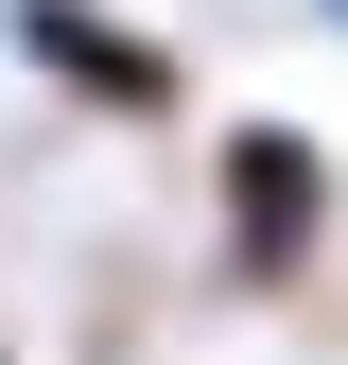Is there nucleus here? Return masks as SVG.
Instances as JSON below:
<instances>
[{"mask_svg":"<svg viewBox=\"0 0 348 365\" xmlns=\"http://www.w3.org/2000/svg\"><path fill=\"white\" fill-rule=\"evenodd\" d=\"M331 140L314 122H227L209 140V226H227V296H296L331 261Z\"/></svg>","mask_w":348,"mask_h":365,"instance_id":"nucleus-1","label":"nucleus"},{"mask_svg":"<svg viewBox=\"0 0 348 365\" xmlns=\"http://www.w3.org/2000/svg\"><path fill=\"white\" fill-rule=\"evenodd\" d=\"M0 53L53 87V105H87V122H174L192 105L174 35H140L122 0H0Z\"/></svg>","mask_w":348,"mask_h":365,"instance_id":"nucleus-2","label":"nucleus"},{"mask_svg":"<svg viewBox=\"0 0 348 365\" xmlns=\"http://www.w3.org/2000/svg\"><path fill=\"white\" fill-rule=\"evenodd\" d=\"M314 18H331V35H348V0H314Z\"/></svg>","mask_w":348,"mask_h":365,"instance_id":"nucleus-3","label":"nucleus"},{"mask_svg":"<svg viewBox=\"0 0 348 365\" xmlns=\"http://www.w3.org/2000/svg\"><path fill=\"white\" fill-rule=\"evenodd\" d=\"M0 365H18V348H0Z\"/></svg>","mask_w":348,"mask_h":365,"instance_id":"nucleus-4","label":"nucleus"}]
</instances>
